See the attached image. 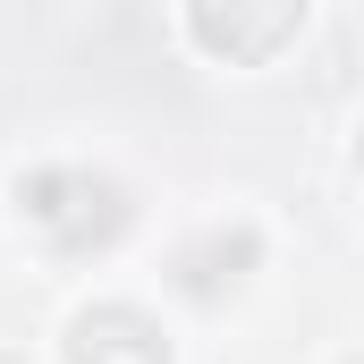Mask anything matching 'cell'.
<instances>
[{
	"label": "cell",
	"mask_w": 364,
	"mask_h": 364,
	"mask_svg": "<svg viewBox=\"0 0 364 364\" xmlns=\"http://www.w3.org/2000/svg\"><path fill=\"white\" fill-rule=\"evenodd\" d=\"M9 220L51 263H102L136 229V195L93 161H26L9 178Z\"/></svg>",
	"instance_id": "1"
},
{
	"label": "cell",
	"mask_w": 364,
	"mask_h": 364,
	"mask_svg": "<svg viewBox=\"0 0 364 364\" xmlns=\"http://www.w3.org/2000/svg\"><path fill=\"white\" fill-rule=\"evenodd\" d=\"M314 0H178V34L212 68H272L296 51Z\"/></svg>",
	"instance_id": "2"
},
{
	"label": "cell",
	"mask_w": 364,
	"mask_h": 364,
	"mask_svg": "<svg viewBox=\"0 0 364 364\" xmlns=\"http://www.w3.org/2000/svg\"><path fill=\"white\" fill-rule=\"evenodd\" d=\"M60 364H178V339L144 296H85L60 322Z\"/></svg>",
	"instance_id": "3"
},
{
	"label": "cell",
	"mask_w": 364,
	"mask_h": 364,
	"mask_svg": "<svg viewBox=\"0 0 364 364\" xmlns=\"http://www.w3.org/2000/svg\"><path fill=\"white\" fill-rule=\"evenodd\" d=\"M246 272H263V229L255 220H212L170 255V288L195 296V305H220Z\"/></svg>",
	"instance_id": "4"
},
{
	"label": "cell",
	"mask_w": 364,
	"mask_h": 364,
	"mask_svg": "<svg viewBox=\"0 0 364 364\" xmlns=\"http://www.w3.org/2000/svg\"><path fill=\"white\" fill-rule=\"evenodd\" d=\"M356 170H364V136H356Z\"/></svg>",
	"instance_id": "5"
},
{
	"label": "cell",
	"mask_w": 364,
	"mask_h": 364,
	"mask_svg": "<svg viewBox=\"0 0 364 364\" xmlns=\"http://www.w3.org/2000/svg\"><path fill=\"white\" fill-rule=\"evenodd\" d=\"M339 364H364V356H339Z\"/></svg>",
	"instance_id": "6"
},
{
	"label": "cell",
	"mask_w": 364,
	"mask_h": 364,
	"mask_svg": "<svg viewBox=\"0 0 364 364\" xmlns=\"http://www.w3.org/2000/svg\"><path fill=\"white\" fill-rule=\"evenodd\" d=\"M0 364H9V356H0Z\"/></svg>",
	"instance_id": "7"
}]
</instances>
